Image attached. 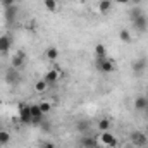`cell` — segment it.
<instances>
[{
    "label": "cell",
    "mask_w": 148,
    "mask_h": 148,
    "mask_svg": "<svg viewBox=\"0 0 148 148\" xmlns=\"http://www.w3.org/2000/svg\"><path fill=\"white\" fill-rule=\"evenodd\" d=\"M97 69L103 74H110L115 69V64H114L112 59H107V57L105 59H97Z\"/></svg>",
    "instance_id": "obj_1"
},
{
    "label": "cell",
    "mask_w": 148,
    "mask_h": 148,
    "mask_svg": "<svg viewBox=\"0 0 148 148\" xmlns=\"http://www.w3.org/2000/svg\"><path fill=\"white\" fill-rule=\"evenodd\" d=\"M29 110H31V124H33V126L41 124V122H43V117H45V114L41 112L40 105H29Z\"/></svg>",
    "instance_id": "obj_2"
},
{
    "label": "cell",
    "mask_w": 148,
    "mask_h": 148,
    "mask_svg": "<svg viewBox=\"0 0 148 148\" xmlns=\"http://www.w3.org/2000/svg\"><path fill=\"white\" fill-rule=\"evenodd\" d=\"M19 121L23 122V124H31V110H29V105H24V103H21L19 105Z\"/></svg>",
    "instance_id": "obj_3"
},
{
    "label": "cell",
    "mask_w": 148,
    "mask_h": 148,
    "mask_svg": "<svg viewBox=\"0 0 148 148\" xmlns=\"http://www.w3.org/2000/svg\"><path fill=\"white\" fill-rule=\"evenodd\" d=\"M133 26H134V29L136 31H140V33H145L148 29V17L145 14H141L136 21H133Z\"/></svg>",
    "instance_id": "obj_4"
},
{
    "label": "cell",
    "mask_w": 148,
    "mask_h": 148,
    "mask_svg": "<svg viewBox=\"0 0 148 148\" xmlns=\"http://www.w3.org/2000/svg\"><path fill=\"white\" fill-rule=\"evenodd\" d=\"M17 7L16 5H9V7H5L3 9V16H5V21H7V24H12L14 23V19H16V16H17Z\"/></svg>",
    "instance_id": "obj_5"
},
{
    "label": "cell",
    "mask_w": 148,
    "mask_h": 148,
    "mask_svg": "<svg viewBox=\"0 0 148 148\" xmlns=\"http://www.w3.org/2000/svg\"><path fill=\"white\" fill-rule=\"evenodd\" d=\"M19 81H21V77H19V71H17V69L10 67V69L5 73V83H9V84H16V83H19Z\"/></svg>",
    "instance_id": "obj_6"
},
{
    "label": "cell",
    "mask_w": 148,
    "mask_h": 148,
    "mask_svg": "<svg viewBox=\"0 0 148 148\" xmlns=\"http://www.w3.org/2000/svg\"><path fill=\"white\" fill-rule=\"evenodd\" d=\"M10 47H12L10 36H9V35H2V36H0V53L5 55V53L10 50Z\"/></svg>",
    "instance_id": "obj_7"
},
{
    "label": "cell",
    "mask_w": 148,
    "mask_h": 148,
    "mask_svg": "<svg viewBox=\"0 0 148 148\" xmlns=\"http://www.w3.org/2000/svg\"><path fill=\"white\" fill-rule=\"evenodd\" d=\"M100 141L103 143V145H107V147H115L117 145V138L110 134L109 131H103L102 134H100Z\"/></svg>",
    "instance_id": "obj_8"
},
{
    "label": "cell",
    "mask_w": 148,
    "mask_h": 148,
    "mask_svg": "<svg viewBox=\"0 0 148 148\" xmlns=\"http://www.w3.org/2000/svg\"><path fill=\"white\" fill-rule=\"evenodd\" d=\"M59 77H60V73H59V71H53V69H52V71H47L45 76H43V79L47 81L48 86H50V84H55V83L59 81Z\"/></svg>",
    "instance_id": "obj_9"
},
{
    "label": "cell",
    "mask_w": 148,
    "mask_h": 148,
    "mask_svg": "<svg viewBox=\"0 0 148 148\" xmlns=\"http://www.w3.org/2000/svg\"><path fill=\"white\" fill-rule=\"evenodd\" d=\"M131 140H133V143H134L136 147H145V145H147V136H145L143 133H140V131L133 133Z\"/></svg>",
    "instance_id": "obj_10"
},
{
    "label": "cell",
    "mask_w": 148,
    "mask_h": 148,
    "mask_svg": "<svg viewBox=\"0 0 148 148\" xmlns=\"http://www.w3.org/2000/svg\"><path fill=\"white\" fill-rule=\"evenodd\" d=\"M145 69H147V59H136L133 62V71L136 74H141Z\"/></svg>",
    "instance_id": "obj_11"
},
{
    "label": "cell",
    "mask_w": 148,
    "mask_h": 148,
    "mask_svg": "<svg viewBox=\"0 0 148 148\" xmlns=\"http://www.w3.org/2000/svg\"><path fill=\"white\" fill-rule=\"evenodd\" d=\"M141 14H143V9H141L140 5H133V7L129 9V14H127V16H129V21L133 23V21H136Z\"/></svg>",
    "instance_id": "obj_12"
},
{
    "label": "cell",
    "mask_w": 148,
    "mask_h": 148,
    "mask_svg": "<svg viewBox=\"0 0 148 148\" xmlns=\"http://www.w3.org/2000/svg\"><path fill=\"white\" fill-rule=\"evenodd\" d=\"M24 59H26L24 52H17V53L14 55V59H12V67H14V69H19V67L24 64Z\"/></svg>",
    "instance_id": "obj_13"
},
{
    "label": "cell",
    "mask_w": 148,
    "mask_h": 148,
    "mask_svg": "<svg viewBox=\"0 0 148 148\" xmlns=\"http://www.w3.org/2000/svg\"><path fill=\"white\" fill-rule=\"evenodd\" d=\"M148 107V98L147 97H136L134 100V109L136 110H145Z\"/></svg>",
    "instance_id": "obj_14"
},
{
    "label": "cell",
    "mask_w": 148,
    "mask_h": 148,
    "mask_svg": "<svg viewBox=\"0 0 148 148\" xmlns=\"http://www.w3.org/2000/svg\"><path fill=\"white\" fill-rule=\"evenodd\" d=\"M45 57H47V60L53 62V60H57V59H59V50H57L55 47H48V48H47V52H45Z\"/></svg>",
    "instance_id": "obj_15"
},
{
    "label": "cell",
    "mask_w": 148,
    "mask_h": 148,
    "mask_svg": "<svg viewBox=\"0 0 148 148\" xmlns=\"http://www.w3.org/2000/svg\"><path fill=\"white\" fill-rule=\"evenodd\" d=\"M95 53H97V59H105L107 57V48L103 43H98L95 45Z\"/></svg>",
    "instance_id": "obj_16"
},
{
    "label": "cell",
    "mask_w": 148,
    "mask_h": 148,
    "mask_svg": "<svg viewBox=\"0 0 148 148\" xmlns=\"http://www.w3.org/2000/svg\"><path fill=\"white\" fill-rule=\"evenodd\" d=\"M110 7H112V0H100V2H98V10H100L102 14L109 12Z\"/></svg>",
    "instance_id": "obj_17"
},
{
    "label": "cell",
    "mask_w": 148,
    "mask_h": 148,
    "mask_svg": "<svg viewBox=\"0 0 148 148\" xmlns=\"http://www.w3.org/2000/svg\"><path fill=\"white\" fill-rule=\"evenodd\" d=\"M10 143V134L5 129H0V147H5Z\"/></svg>",
    "instance_id": "obj_18"
},
{
    "label": "cell",
    "mask_w": 148,
    "mask_h": 148,
    "mask_svg": "<svg viewBox=\"0 0 148 148\" xmlns=\"http://www.w3.org/2000/svg\"><path fill=\"white\" fill-rule=\"evenodd\" d=\"M47 88H48V84H47V81H45V79H40L36 84H35L36 93H45V91H47Z\"/></svg>",
    "instance_id": "obj_19"
},
{
    "label": "cell",
    "mask_w": 148,
    "mask_h": 148,
    "mask_svg": "<svg viewBox=\"0 0 148 148\" xmlns=\"http://www.w3.org/2000/svg\"><path fill=\"white\" fill-rule=\"evenodd\" d=\"M119 38H121L124 43H131V40H133L131 33H129L127 29H121V31H119Z\"/></svg>",
    "instance_id": "obj_20"
},
{
    "label": "cell",
    "mask_w": 148,
    "mask_h": 148,
    "mask_svg": "<svg viewBox=\"0 0 148 148\" xmlns=\"http://www.w3.org/2000/svg\"><path fill=\"white\" fill-rule=\"evenodd\" d=\"M81 145H83V148L84 147H98V141L95 138H83L81 140Z\"/></svg>",
    "instance_id": "obj_21"
},
{
    "label": "cell",
    "mask_w": 148,
    "mask_h": 148,
    "mask_svg": "<svg viewBox=\"0 0 148 148\" xmlns=\"http://www.w3.org/2000/svg\"><path fill=\"white\" fill-rule=\"evenodd\" d=\"M98 129H100V133L109 131V129H110V121H109V119H102V121L98 122Z\"/></svg>",
    "instance_id": "obj_22"
},
{
    "label": "cell",
    "mask_w": 148,
    "mask_h": 148,
    "mask_svg": "<svg viewBox=\"0 0 148 148\" xmlns=\"http://www.w3.org/2000/svg\"><path fill=\"white\" fill-rule=\"evenodd\" d=\"M86 129H90V122H88V121H81V122H77V131L84 133Z\"/></svg>",
    "instance_id": "obj_23"
},
{
    "label": "cell",
    "mask_w": 148,
    "mask_h": 148,
    "mask_svg": "<svg viewBox=\"0 0 148 148\" xmlns=\"http://www.w3.org/2000/svg\"><path fill=\"white\" fill-rule=\"evenodd\" d=\"M45 7L53 12V10H57V2L55 0H45Z\"/></svg>",
    "instance_id": "obj_24"
},
{
    "label": "cell",
    "mask_w": 148,
    "mask_h": 148,
    "mask_svg": "<svg viewBox=\"0 0 148 148\" xmlns=\"http://www.w3.org/2000/svg\"><path fill=\"white\" fill-rule=\"evenodd\" d=\"M40 109H41V112L47 115V114L50 112V103H48V102H41V103H40Z\"/></svg>",
    "instance_id": "obj_25"
},
{
    "label": "cell",
    "mask_w": 148,
    "mask_h": 148,
    "mask_svg": "<svg viewBox=\"0 0 148 148\" xmlns=\"http://www.w3.org/2000/svg\"><path fill=\"white\" fill-rule=\"evenodd\" d=\"M14 2H16V0H2V5H3V9H5V7H9V5H14Z\"/></svg>",
    "instance_id": "obj_26"
},
{
    "label": "cell",
    "mask_w": 148,
    "mask_h": 148,
    "mask_svg": "<svg viewBox=\"0 0 148 148\" xmlns=\"http://www.w3.org/2000/svg\"><path fill=\"white\" fill-rule=\"evenodd\" d=\"M131 0H115V3H121V5H126V3H129Z\"/></svg>",
    "instance_id": "obj_27"
},
{
    "label": "cell",
    "mask_w": 148,
    "mask_h": 148,
    "mask_svg": "<svg viewBox=\"0 0 148 148\" xmlns=\"http://www.w3.org/2000/svg\"><path fill=\"white\" fill-rule=\"evenodd\" d=\"M129 3H133V5H140V3H141V0H131Z\"/></svg>",
    "instance_id": "obj_28"
},
{
    "label": "cell",
    "mask_w": 148,
    "mask_h": 148,
    "mask_svg": "<svg viewBox=\"0 0 148 148\" xmlns=\"http://www.w3.org/2000/svg\"><path fill=\"white\" fill-rule=\"evenodd\" d=\"M43 148H55V147H53V143H45Z\"/></svg>",
    "instance_id": "obj_29"
},
{
    "label": "cell",
    "mask_w": 148,
    "mask_h": 148,
    "mask_svg": "<svg viewBox=\"0 0 148 148\" xmlns=\"http://www.w3.org/2000/svg\"><path fill=\"white\" fill-rule=\"evenodd\" d=\"M84 148H98V147H84Z\"/></svg>",
    "instance_id": "obj_30"
},
{
    "label": "cell",
    "mask_w": 148,
    "mask_h": 148,
    "mask_svg": "<svg viewBox=\"0 0 148 148\" xmlns=\"http://www.w3.org/2000/svg\"><path fill=\"white\" fill-rule=\"evenodd\" d=\"M147 109H148V107H147ZM147 117H148V112H147Z\"/></svg>",
    "instance_id": "obj_31"
}]
</instances>
